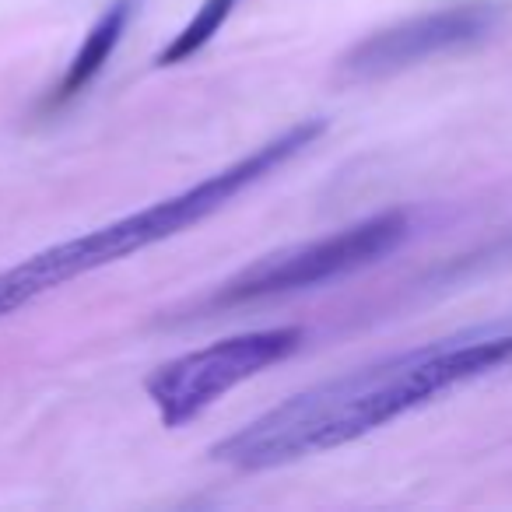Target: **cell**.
<instances>
[{"label":"cell","instance_id":"6da1fadb","mask_svg":"<svg viewBox=\"0 0 512 512\" xmlns=\"http://www.w3.org/2000/svg\"><path fill=\"white\" fill-rule=\"evenodd\" d=\"M512 362V330H470L379 358L288 397L211 446L232 470H274L341 449L453 386Z\"/></svg>","mask_w":512,"mask_h":512},{"label":"cell","instance_id":"7a4b0ae2","mask_svg":"<svg viewBox=\"0 0 512 512\" xmlns=\"http://www.w3.org/2000/svg\"><path fill=\"white\" fill-rule=\"evenodd\" d=\"M323 134H327V120L323 116L299 120L288 130H281L278 137L264 141L260 148H253L249 155L235 158L232 165L211 172V176L172 193V197L155 200V204L141 207L134 214H123V218L109 221L102 228H92V232L78 235V239L39 249L22 264L0 271V316L29 306L39 295L53 292V288L67 285V281L81 278V274H92L99 267L116 264V260L144 253V249L158 246L165 239H176L179 232L207 221L221 207L232 204L239 193H246L249 186H256L260 179H267L281 165L292 162L295 155L313 148Z\"/></svg>","mask_w":512,"mask_h":512},{"label":"cell","instance_id":"3957f363","mask_svg":"<svg viewBox=\"0 0 512 512\" xmlns=\"http://www.w3.org/2000/svg\"><path fill=\"white\" fill-rule=\"evenodd\" d=\"M407 235H411L407 211H379L372 218L341 228V232L323 235V239L260 256L256 264L242 267L235 278H228L204 302V309L214 313V309L253 306V302L281 299V295L309 292V288L341 281L390 256Z\"/></svg>","mask_w":512,"mask_h":512},{"label":"cell","instance_id":"277c9868","mask_svg":"<svg viewBox=\"0 0 512 512\" xmlns=\"http://www.w3.org/2000/svg\"><path fill=\"white\" fill-rule=\"evenodd\" d=\"M302 344H306L302 327H267L225 337L158 365L144 379V393L165 428H183L256 372L292 358Z\"/></svg>","mask_w":512,"mask_h":512},{"label":"cell","instance_id":"5b68a950","mask_svg":"<svg viewBox=\"0 0 512 512\" xmlns=\"http://www.w3.org/2000/svg\"><path fill=\"white\" fill-rule=\"evenodd\" d=\"M502 18L498 4H456V8L425 11V15L404 18L397 25L358 39L341 60L337 71L344 81H383L400 71L425 64L432 57L481 43L491 36Z\"/></svg>","mask_w":512,"mask_h":512},{"label":"cell","instance_id":"8992f818","mask_svg":"<svg viewBox=\"0 0 512 512\" xmlns=\"http://www.w3.org/2000/svg\"><path fill=\"white\" fill-rule=\"evenodd\" d=\"M134 8H137V0H113V4L95 18V25L88 29V36L81 39L71 64H67L64 78H60L57 102H67V99H74V95H81L102 71H106L116 46L123 43V32H127L130 18H134Z\"/></svg>","mask_w":512,"mask_h":512},{"label":"cell","instance_id":"52a82bcc","mask_svg":"<svg viewBox=\"0 0 512 512\" xmlns=\"http://www.w3.org/2000/svg\"><path fill=\"white\" fill-rule=\"evenodd\" d=\"M235 4H239V0H204V4L193 11L190 22H186L183 29H179L176 36L169 39V46L158 53L155 64L158 67H176V64H186V60H193L207 43H211L214 36H218L221 25L232 18Z\"/></svg>","mask_w":512,"mask_h":512}]
</instances>
